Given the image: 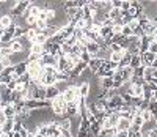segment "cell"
<instances>
[{
	"label": "cell",
	"instance_id": "24",
	"mask_svg": "<svg viewBox=\"0 0 157 137\" xmlns=\"http://www.w3.org/2000/svg\"><path fill=\"white\" fill-rule=\"evenodd\" d=\"M130 8H132V2H130V0H123L121 2V13H127Z\"/></svg>",
	"mask_w": 157,
	"mask_h": 137
},
{
	"label": "cell",
	"instance_id": "10",
	"mask_svg": "<svg viewBox=\"0 0 157 137\" xmlns=\"http://www.w3.org/2000/svg\"><path fill=\"white\" fill-rule=\"evenodd\" d=\"M2 111H3V114H5L6 118H14L17 115V111H16V107H14V104H13V103H10L6 107L2 109Z\"/></svg>",
	"mask_w": 157,
	"mask_h": 137
},
{
	"label": "cell",
	"instance_id": "13",
	"mask_svg": "<svg viewBox=\"0 0 157 137\" xmlns=\"http://www.w3.org/2000/svg\"><path fill=\"white\" fill-rule=\"evenodd\" d=\"M60 128L63 129V132L71 134V132H72V120H71V118H63V120L60 121Z\"/></svg>",
	"mask_w": 157,
	"mask_h": 137
},
{
	"label": "cell",
	"instance_id": "33",
	"mask_svg": "<svg viewBox=\"0 0 157 137\" xmlns=\"http://www.w3.org/2000/svg\"><path fill=\"white\" fill-rule=\"evenodd\" d=\"M152 68H154V70H157V58H155V62H154V65H152Z\"/></svg>",
	"mask_w": 157,
	"mask_h": 137
},
{
	"label": "cell",
	"instance_id": "15",
	"mask_svg": "<svg viewBox=\"0 0 157 137\" xmlns=\"http://www.w3.org/2000/svg\"><path fill=\"white\" fill-rule=\"evenodd\" d=\"M29 54H35V55H39V57H41L43 54H44V46L36 44V43H32V44H30V52H29Z\"/></svg>",
	"mask_w": 157,
	"mask_h": 137
},
{
	"label": "cell",
	"instance_id": "5",
	"mask_svg": "<svg viewBox=\"0 0 157 137\" xmlns=\"http://www.w3.org/2000/svg\"><path fill=\"white\" fill-rule=\"evenodd\" d=\"M130 126H132V120L127 118V117H120L116 131H130Z\"/></svg>",
	"mask_w": 157,
	"mask_h": 137
},
{
	"label": "cell",
	"instance_id": "22",
	"mask_svg": "<svg viewBox=\"0 0 157 137\" xmlns=\"http://www.w3.org/2000/svg\"><path fill=\"white\" fill-rule=\"evenodd\" d=\"M13 50L10 46H0V57H11Z\"/></svg>",
	"mask_w": 157,
	"mask_h": 137
},
{
	"label": "cell",
	"instance_id": "26",
	"mask_svg": "<svg viewBox=\"0 0 157 137\" xmlns=\"http://www.w3.org/2000/svg\"><path fill=\"white\" fill-rule=\"evenodd\" d=\"M109 49H110V52H123L124 50L120 44H116V43H110L109 44Z\"/></svg>",
	"mask_w": 157,
	"mask_h": 137
},
{
	"label": "cell",
	"instance_id": "3",
	"mask_svg": "<svg viewBox=\"0 0 157 137\" xmlns=\"http://www.w3.org/2000/svg\"><path fill=\"white\" fill-rule=\"evenodd\" d=\"M140 57H141V65L143 66H152L154 62H155V58H157V55H154V54H151L148 50L146 52H141Z\"/></svg>",
	"mask_w": 157,
	"mask_h": 137
},
{
	"label": "cell",
	"instance_id": "7",
	"mask_svg": "<svg viewBox=\"0 0 157 137\" xmlns=\"http://www.w3.org/2000/svg\"><path fill=\"white\" fill-rule=\"evenodd\" d=\"M99 84H101V90L102 91H107V90L115 88V84H113V79L112 77H102L99 80Z\"/></svg>",
	"mask_w": 157,
	"mask_h": 137
},
{
	"label": "cell",
	"instance_id": "2",
	"mask_svg": "<svg viewBox=\"0 0 157 137\" xmlns=\"http://www.w3.org/2000/svg\"><path fill=\"white\" fill-rule=\"evenodd\" d=\"M118 121H120V114L118 112H110L102 121V129H113L118 126Z\"/></svg>",
	"mask_w": 157,
	"mask_h": 137
},
{
	"label": "cell",
	"instance_id": "19",
	"mask_svg": "<svg viewBox=\"0 0 157 137\" xmlns=\"http://www.w3.org/2000/svg\"><path fill=\"white\" fill-rule=\"evenodd\" d=\"M10 47H11V50H13V54H21L22 50H24V46L19 43L17 39H13V43L10 44Z\"/></svg>",
	"mask_w": 157,
	"mask_h": 137
},
{
	"label": "cell",
	"instance_id": "1",
	"mask_svg": "<svg viewBox=\"0 0 157 137\" xmlns=\"http://www.w3.org/2000/svg\"><path fill=\"white\" fill-rule=\"evenodd\" d=\"M66 107H68V101L64 99L63 93H60L58 96L50 103V109L55 115H66Z\"/></svg>",
	"mask_w": 157,
	"mask_h": 137
},
{
	"label": "cell",
	"instance_id": "25",
	"mask_svg": "<svg viewBox=\"0 0 157 137\" xmlns=\"http://www.w3.org/2000/svg\"><path fill=\"white\" fill-rule=\"evenodd\" d=\"M148 52L157 55V41H149V46H148Z\"/></svg>",
	"mask_w": 157,
	"mask_h": 137
},
{
	"label": "cell",
	"instance_id": "20",
	"mask_svg": "<svg viewBox=\"0 0 157 137\" xmlns=\"http://www.w3.org/2000/svg\"><path fill=\"white\" fill-rule=\"evenodd\" d=\"M47 41H49V36H47L46 33H38L33 43H36V44H41V46H44V44L47 43Z\"/></svg>",
	"mask_w": 157,
	"mask_h": 137
},
{
	"label": "cell",
	"instance_id": "4",
	"mask_svg": "<svg viewBox=\"0 0 157 137\" xmlns=\"http://www.w3.org/2000/svg\"><path fill=\"white\" fill-rule=\"evenodd\" d=\"M60 95V90L55 87V85H52V87H46V95H44V99L46 101H49V103H52L57 96Z\"/></svg>",
	"mask_w": 157,
	"mask_h": 137
},
{
	"label": "cell",
	"instance_id": "11",
	"mask_svg": "<svg viewBox=\"0 0 157 137\" xmlns=\"http://www.w3.org/2000/svg\"><path fill=\"white\" fill-rule=\"evenodd\" d=\"M13 71H14L19 77L24 76L25 73H27V62H21V63H16L14 66H13Z\"/></svg>",
	"mask_w": 157,
	"mask_h": 137
},
{
	"label": "cell",
	"instance_id": "31",
	"mask_svg": "<svg viewBox=\"0 0 157 137\" xmlns=\"http://www.w3.org/2000/svg\"><path fill=\"white\" fill-rule=\"evenodd\" d=\"M148 137H157V128L151 129V131L148 132Z\"/></svg>",
	"mask_w": 157,
	"mask_h": 137
},
{
	"label": "cell",
	"instance_id": "27",
	"mask_svg": "<svg viewBox=\"0 0 157 137\" xmlns=\"http://www.w3.org/2000/svg\"><path fill=\"white\" fill-rule=\"evenodd\" d=\"M112 32H113V35H115V36H116V35H123V25L115 24V25L112 27Z\"/></svg>",
	"mask_w": 157,
	"mask_h": 137
},
{
	"label": "cell",
	"instance_id": "28",
	"mask_svg": "<svg viewBox=\"0 0 157 137\" xmlns=\"http://www.w3.org/2000/svg\"><path fill=\"white\" fill-rule=\"evenodd\" d=\"M91 58H93V57H91V55H90V54H88L86 50H85V52H82V55H80V60H82L83 63H86V65H88V63L91 62Z\"/></svg>",
	"mask_w": 157,
	"mask_h": 137
},
{
	"label": "cell",
	"instance_id": "6",
	"mask_svg": "<svg viewBox=\"0 0 157 137\" xmlns=\"http://www.w3.org/2000/svg\"><path fill=\"white\" fill-rule=\"evenodd\" d=\"M85 50L90 54L91 57L94 58V57H96V54L101 50V46L96 43V41H88V43H86V47H85Z\"/></svg>",
	"mask_w": 157,
	"mask_h": 137
},
{
	"label": "cell",
	"instance_id": "29",
	"mask_svg": "<svg viewBox=\"0 0 157 137\" xmlns=\"http://www.w3.org/2000/svg\"><path fill=\"white\" fill-rule=\"evenodd\" d=\"M25 22H27L29 25H36L38 18H35V16H29V18H25Z\"/></svg>",
	"mask_w": 157,
	"mask_h": 137
},
{
	"label": "cell",
	"instance_id": "8",
	"mask_svg": "<svg viewBox=\"0 0 157 137\" xmlns=\"http://www.w3.org/2000/svg\"><path fill=\"white\" fill-rule=\"evenodd\" d=\"M0 25H2L3 30L10 29V27H13V25H14V22H13V16H11V14H3V16H0Z\"/></svg>",
	"mask_w": 157,
	"mask_h": 137
},
{
	"label": "cell",
	"instance_id": "18",
	"mask_svg": "<svg viewBox=\"0 0 157 137\" xmlns=\"http://www.w3.org/2000/svg\"><path fill=\"white\" fill-rule=\"evenodd\" d=\"M124 52H126V50H123V52H112L110 62L115 63V65L118 66V65H120V62H121V58H123V55H124Z\"/></svg>",
	"mask_w": 157,
	"mask_h": 137
},
{
	"label": "cell",
	"instance_id": "12",
	"mask_svg": "<svg viewBox=\"0 0 157 137\" xmlns=\"http://www.w3.org/2000/svg\"><path fill=\"white\" fill-rule=\"evenodd\" d=\"M88 95H90V84H88V82H82V84L78 85V96L86 99Z\"/></svg>",
	"mask_w": 157,
	"mask_h": 137
},
{
	"label": "cell",
	"instance_id": "30",
	"mask_svg": "<svg viewBox=\"0 0 157 137\" xmlns=\"http://www.w3.org/2000/svg\"><path fill=\"white\" fill-rule=\"evenodd\" d=\"M115 137H129V131H116Z\"/></svg>",
	"mask_w": 157,
	"mask_h": 137
},
{
	"label": "cell",
	"instance_id": "16",
	"mask_svg": "<svg viewBox=\"0 0 157 137\" xmlns=\"http://www.w3.org/2000/svg\"><path fill=\"white\" fill-rule=\"evenodd\" d=\"M2 132H14V118H8V120L3 123Z\"/></svg>",
	"mask_w": 157,
	"mask_h": 137
},
{
	"label": "cell",
	"instance_id": "9",
	"mask_svg": "<svg viewBox=\"0 0 157 137\" xmlns=\"http://www.w3.org/2000/svg\"><path fill=\"white\" fill-rule=\"evenodd\" d=\"M102 60H99V58H91V62L88 63V70L91 71V73H94V74H98V71L102 68Z\"/></svg>",
	"mask_w": 157,
	"mask_h": 137
},
{
	"label": "cell",
	"instance_id": "32",
	"mask_svg": "<svg viewBox=\"0 0 157 137\" xmlns=\"http://www.w3.org/2000/svg\"><path fill=\"white\" fill-rule=\"evenodd\" d=\"M3 71H5V68L2 66V63H0V76H2V74H3Z\"/></svg>",
	"mask_w": 157,
	"mask_h": 137
},
{
	"label": "cell",
	"instance_id": "14",
	"mask_svg": "<svg viewBox=\"0 0 157 137\" xmlns=\"http://www.w3.org/2000/svg\"><path fill=\"white\" fill-rule=\"evenodd\" d=\"M152 73H154L152 66H143V80L145 82H152Z\"/></svg>",
	"mask_w": 157,
	"mask_h": 137
},
{
	"label": "cell",
	"instance_id": "23",
	"mask_svg": "<svg viewBox=\"0 0 157 137\" xmlns=\"http://www.w3.org/2000/svg\"><path fill=\"white\" fill-rule=\"evenodd\" d=\"M140 115L143 117L145 123H146V121H151V120H154V115H152V112L149 111V109H146V111H141V114H140Z\"/></svg>",
	"mask_w": 157,
	"mask_h": 137
},
{
	"label": "cell",
	"instance_id": "21",
	"mask_svg": "<svg viewBox=\"0 0 157 137\" xmlns=\"http://www.w3.org/2000/svg\"><path fill=\"white\" fill-rule=\"evenodd\" d=\"M143 65H141V57L140 55H134L132 57V60H130V68L132 70H137V68H141Z\"/></svg>",
	"mask_w": 157,
	"mask_h": 137
},
{
	"label": "cell",
	"instance_id": "17",
	"mask_svg": "<svg viewBox=\"0 0 157 137\" xmlns=\"http://www.w3.org/2000/svg\"><path fill=\"white\" fill-rule=\"evenodd\" d=\"M121 14H123V13H121V10L120 8H110V11H109V18L112 19V21H118V19H120L121 18Z\"/></svg>",
	"mask_w": 157,
	"mask_h": 137
}]
</instances>
